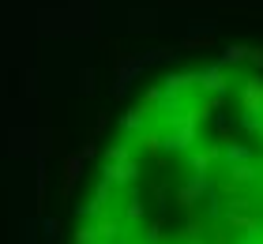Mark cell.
<instances>
[{"instance_id":"1","label":"cell","mask_w":263,"mask_h":244,"mask_svg":"<svg viewBox=\"0 0 263 244\" xmlns=\"http://www.w3.org/2000/svg\"><path fill=\"white\" fill-rule=\"evenodd\" d=\"M136 180V165L124 162V165H105V184H128Z\"/></svg>"},{"instance_id":"2","label":"cell","mask_w":263,"mask_h":244,"mask_svg":"<svg viewBox=\"0 0 263 244\" xmlns=\"http://www.w3.org/2000/svg\"><path fill=\"white\" fill-rule=\"evenodd\" d=\"M98 240H102V229L98 226H83L76 233V244H98Z\"/></svg>"},{"instance_id":"3","label":"cell","mask_w":263,"mask_h":244,"mask_svg":"<svg viewBox=\"0 0 263 244\" xmlns=\"http://www.w3.org/2000/svg\"><path fill=\"white\" fill-rule=\"evenodd\" d=\"M139 124H143V109H132V113L124 117V124H121V128H128V132H136Z\"/></svg>"},{"instance_id":"4","label":"cell","mask_w":263,"mask_h":244,"mask_svg":"<svg viewBox=\"0 0 263 244\" xmlns=\"http://www.w3.org/2000/svg\"><path fill=\"white\" fill-rule=\"evenodd\" d=\"M57 229H61V222H57V218H45V222H42V233L49 237V240H57V237H61Z\"/></svg>"}]
</instances>
